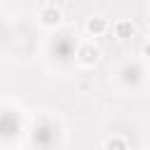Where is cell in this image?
<instances>
[{
	"instance_id": "4",
	"label": "cell",
	"mask_w": 150,
	"mask_h": 150,
	"mask_svg": "<svg viewBox=\"0 0 150 150\" xmlns=\"http://www.w3.org/2000/svg\"><path fill=\"white\" fill-rule=\"evenodd\" d=\"M117 30H120V38H127L129 33H134V26H131V23H120Z\"/></svg>"
},
{
	"instance_id": "2",
	"label": "cell",
	"mask_w": 150,
	"mask_h": 150,
	"mask_svg": "<svg viewBox=\"0 0 150 150\" xmlns=\"http://www.w3.org/2000/svg\"><path fill=\"white\" fill-rule=\"evenodd\" d=\"M87 30L89 33H103L105 30V19H91L87 23Z\"/></svg>"
},
{
	"instance_id": "1",
	"label": "cell",
	"mask_w": 150,
	"mask_h": 150,
	"mask_svg": "<svg viewBox=\"0 0 150 150\" xmlns=\"http://www.w3.org/2000/svg\"><path fill=\"white\" fill-rule=\"evenodd\" d=\"M40 19H42V23L54 26V23H59V21H61V12H59L56 7H45V9H42V14H40Z\"/></svg>"
},
{
	"instance_id": "3",
	"label": "cell",
	"mask_w": 150,
	"mask_h": 150,
	"mask_svg": "<svg viewBox=\"0 0 150 150\" xmlns=\"http://www.w3.org/2000/svg\"><path fill=\"white\" fill-rule=\"evenodd\" d=\"M105 150H127V148H124V143H122L120 138H110V141L105 143Z\"/></svg>"
}]
</instances>
